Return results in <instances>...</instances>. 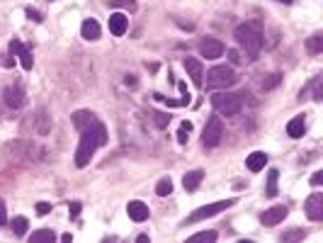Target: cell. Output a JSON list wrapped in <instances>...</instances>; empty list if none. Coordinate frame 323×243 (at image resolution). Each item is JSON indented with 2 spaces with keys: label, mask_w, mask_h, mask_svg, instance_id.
Returning <instances> with one entry per match:
<instances>
[{
  "label": "cell",
  "mask_w": 323,
  "mask_h": 243,
  "mask_svg": "<svg viewBox=\"0 0 323 243\" xmlns=\"http://www.w3.org/2000/svg\"><path fill=\"white\" fill-rule=\"evenodd\" d=\"M170 192H173V180H170V178L158 180V185H156V195H158V197H168Z\"/></svg>",
  "instance_id": "83f0119b"
},
{
  "label": "cell",
  "mask_w": 323,
  "mask_h": 243,
  "mask_svg": "<svg viewBox=\"0 0 323 243\" xmlns=\"http://www.w3.org/2000/svg\"><path fill=\"white\" fill-rule=\"evenodd\" d=\"M97 119V117H95V114L90 112V110H78V112L73 114V127L78 131L83 129V127H88V124H92V121Z\"/></svg>",
  "instance_id": "d6986e66"
},
{
  "label": "cell",
  "mask_w": 323,
  "mask_h": 243,
  "mask_svg": "<svg viewBox=\"0 0 323 243\" xmlns=\"http://www.w3.org/2000/svg\"><path fill=\"white\" fill-rule=\"evenodd\" d=\"M27 17H29V19H34V22H42V19H44V15H42L39 10H32V8H27Z\"/></svg>",
  "instance_id": "d590c367"
},
{
  "label": "cell",
  "mask_w": 323,
  "mask_h": 243,
  "mask_svg": "<svg viewBox=\"0 0 323 243\" xmlns=\"http://www.w3.org/2000/svg\"><path fill=\"white\" fill-rule=\"evenodd\" d=\"M216 241V231H199V234L190 236V243H212Z\"/></svg>",
  "instance_id": "4316f807"
},
{
  "label": "cell",
  "mask_w": 323,
  "mask_h": 243,
  "mask_svg": "<svg viewBox=\"0 0 323 243\" xmlns=\"http://www.w3.org/2000/svg\"><path fill=\"white\" fill-rule=\"evenodd\" d=\"M185 71L190 73V78H192V83L197 85V88H202L204 85V68L197 58H185Z\"/></svg>",
  "instance_id": "7c38bea8"
},
{
  "label": "cell",
  "mask_w": 323,
  "mask_h": 243,
  "mask_svg": "<svg viewBox=\"0 0 323 243\" xmlns=\"http://www.w3.org/2000/svg\"><path fill=\"white\" fill-rule=\"evenodd\" d=\"M127 27H129V17H127L124 12H114V15H110V32L114 34V37H122V34L127 32Z\"/></svg>",
  "instance_id": "5bb4252c"
},
{
  "label": "cell",
  "mask_w": 323,
  "mask_h": 243,
  "mask_svg": "<svg viewBox=\"0 0 323 243\" xmlns=\"http://www.w3.org/2000/svg\"><path fill=\"white\" fill-rule=\"evenodd\" d=\"M224 136V124L221 119L212 114L209 119H207V127H204V134H202V144L207 149H214V146H219V141Z\"/></svg>",
  "instance_id": "8992f818"
},
{
  "label": "cell",
  "mask_w": 323,
  "mask_h": 243,
  "mask_svg": "<svg viewBox=\"0 0 323 243\" xmlns=\"http://www.w3.org/2000/svg\"><path fill=\"white\" fill-rule=\"evenodd\" d=\"M199 54L204 58H219L226 54V49H224V44L219 39H202L199 42Z\"/></svg>",
  "instance_id": "9c48e42d"
},
{
  "label": "cell",
  "mask_w": 323,
  "mask_h": 243,
  "mask_svg": "<svg viewBox=\"0 0 323 243\" xmlns=\"http://www.w3.org/2000/svg\"><path fill=\"white\" fill-rule=\"evenodd\" d=\"M289 214V209H287L285 205H277V207H270V209H265L263 214H260V221L265 226H277L279 221H285V216Z\"/></svg>",
  "instance_id": "52a82bcc"
},
{
  "label": "cell",
  "mask_w": 323,
  "mask_h": 243,
  "mask_svg": "<svg viewBox=\"0 0 323 243\" xmlns=\"http://www.w3.org/2000/svg\"><path fill=\"white\" fill-rule=\"evenodd\" d=\"M54 238H56V236H54V231H51V229H39V231H34V234H32V238H29V241H32V243H51Z\"/></svg>",
  "instance_id": "7402d4cb"
},
{
  "label": "cell",
  "mask_w": 323,
  "mask_h": 243,
  "mask_svg": "<svg viewBox=\"0 0 323 243\" xmlns=\"http://www.w3.org/2000/svg\"><path fill=\"white\" fill-rule=\"evenodd\" d=\"M27 229H29V221L25 216H15V219H12V231H15V236H25Z\"/></svg>",
  "instance_id": "d4e9b609"
},
{
  "label": "cell",
  "mask_w": 323,
  "mask_h": 243,
  "mask_svg": "<svg viewBox=\"0 0 323 243\" xmlns=\"http://www.w3.org/2000/svg\"><path fill=\"white\" fill-rule=\"evenodd\" d=\"M304 238H306L304 229H294V231H285L282 234V241H304Z\"/></svg>",
  "instance_id": "f546056e"
},
{
  "label": "cell",
  "mask_w": 323,
  "mask_h": 243,
  "mask_svg": "<svg viewBox=\"0 0 323 243\" xmlns=\"http://www.w3.org/2000/svg\"><path fill=\"white\" fill-rule=\"evenodd\" d=\"M3 100H5L8 107L17 110V107L25 105V90H22L19 85H8V88H5V93H3Z\"/></svg>",
  "instance_id": "8fae6325"
},
{
  "label": "cell",
  "mask_w": 323,
  "mask_h": 243,
  "mask_svg": "<svg viewBox=\"0 0 323 243\" xmlns=\"http://www.w3.org/2000/svg\"><path fill=\"white\" fill-rule=\"evenodd\" d=\"M10 54H17L19 61H22V68L25 71H32V66H34V58H32V51H29L19 39H12L10 42Z\"/></svg>",
  "instance_id": "30bf717a"
},
{
  "label": "cell",
  "mask_w": 323,
  "mask_h": 243,
  "mask_svg": "<svg viewBox=\"0 0 323 243\" xmlns=\"http://www.w3.org/2000/svg\"><path fill=\"white\" fill-rule=\"evenodd\" d=\"M229 58L233 61V64H238V61H240V54L236 51V49H233V51H229Z\"/></svg>",
  "instance_id": "f35d334b"
},
{
  "label": "cell",
  "mask_w": 323,
  "mask_h": 243,
  "mask_svg": "<svg viewBox=\"0 0 323 243\" xmlns=\"http://www.w3.org/2000/svg\"><path fill=\"white\" fill-rule=\"evenodd\" d=\"M80 34L88 42H97L100 39V25H97V19H85L83 27H80Z\"/></svg>",
  "instance_id": "ac0fdd59"
},
{
  "label": "cell",
  "mask_w": 323,
  "mask_h": 243,
  "mask_svg": "<svg viewBox=\"0 0 323 243\" xmlns=\"http://www.w3.org/2000/svg\"><path fill=\"white\" fill-rule=\"evenodd\" d=\"M304 209H306V216H309L311 221H321L323 219V195L321 192H314V195L309 197Z\"/></svg>",
  "instance_id": "ba28073f"
},
{
  "label": "cell",
  "mask_w": 323,
  "mask_h": 243,
  "mask_svg": "<svg viewBox=\"0 0 323 243\" xmlns=\"http://www.w3.org/2000/svg\"><path fill=\"white\" fill-rule=\"evenodd\" d=\"M190 131H192V121H183V124H180V129H177V144H187Z\"/></svg>",
  "instance_id": "f1b7e54d"
},
{
  "label": "cell",
  "mask_w": 323,
  "mask_h": 243,
  "mask_svg": "<svg viewBox=\"0 0 323 243\" xmlns=\"http://www.w3.org/2000/svg\"><path fill=\"white\" fill-rule=\"evenodd\" d=\"M246 166H248V170H253V173L265 170V166H268V153H265V151H253L248 158H246Z\"/></svg>",
  "instance_id": "9a60e30c"
},
{
  "label": "cell",
  "mask_w": 323,
  "mask_h": 243,
  "mask_svg": "<svg viewBox=\"0 0 323 243\" xmlns=\"http://www.w3.org/2000/svg\"><path fill=\"white\" fill-rule=\"evenodd\" d=\"M61 241H64V243H68V241H73V236H71V234H64V236H61Z\"/></svg>",
  "instance_id": "ab89813d"
},
{
  "label": "cell",
  "mask_w": 323,
  "mask_h": 243,
  "mask_svg": "<svg viewBox=\"0 0 323 243\" xmlns=\"http://www.w3.org/2000/svg\"><path fill=\"white\" fill-rule=\"evenodd\" d=\"M153 97H156L158 103H166L168 107H185V105L190 103V97H180V100H173V97H166L163 93H156Z\"/></svg>",
  "instance_id": "603a6c76"
},
{
  "label": "cell",
  "mask_w": 323,
  "mask_h": 243,
  "mask_svg": "<svg viewBox=\"0 0 323 243\" xmlns=\"http://www.w3.org/2000/svg\"><path fill=\"white\" fill-rule=\"evenodd\" d=\"M153 121H156L158 129H166L168 124H170V114H168V112H156V114H153Z\"/></svg>",
  "instance_id": "4dcf8cb0"
},
{
  "label": "cell",
  "mask_w": 323,
  "mask_h": 243,
  "mask_svg": "<svg viewBox=\"0 0 323 243\" xmlns=\"http://www.w3.org/2000/svg\"><path fill=\"white\" fill-rule=\"evenodd\" d=\"M277 3H287V5H289V3H292V0H277Z\"/></svg>",
  "instance_id": "b9f144b4"
},
{
  "label": "cell",
  "mask_w": 323,
  "mask_h": 243,
  "mask_svg": "<svg viewBox=\"0 0 323 243\" xmlns=\"http://www.w3.org/2000/svg\"><path fill=\"white\" fill-rule=\"evenodd\" d=\"M34 127H37L39 134H49V131H51V117H49L44 110H39V112L34 114Z\"/></svg>",
  "instance_id": "ffe728a7"
},
{
  "label": "cell",
  "mask_w": 323,
  "mask_h": 243,
  "mask_svg": "<svg viewBox=\"0 0 323 243\" xmlns=\"http://www.w3.org/2000/svg\"><path fill=\"white\" fill-rule=\"evenodd\" d=\"M321 183H323V173L318 170V173H314V175H311V185H314V187H318Z\"/></svg>",
  "instance_id": "74e56055"
},
{
  "label": "cell",
  "mask_w": 323,
  "mask_h": 243,
  "mask_svg": "<svg viewBox=\"0 0 323 243\" xmlns=\"http://www.w3.org/2000/svg\"><path fill=\"white\" fill-rule=\"evenodd\" d=\"M12 64H15V61H12L10 56H5V58H3V66H12Z\"/></svg>",
  "instance_id": "60d3db41"
},
{
  "label": "cell",
  "mask_w": 323,
  "mask_h": 243,
  "mask_svg": "<svg viewBox=\"0 0 323 243\" xmlns=\"http://www.w3.org/2000/svg\"><path fill=\"white\" fill-rule=\"evenodd\" d=\"M107 141V129L100 119H95L92 124L80 129V144H78V151H75V166L83 168L90 163V158L95 156V151L100 149L102 144Z\"/></svg>",
  "instance_id": "6da1fadb"
},
{
  "label": "cell",
  "mask_w": 323,
  "mask_h": 243,
  "mask_svg": "<svg viewBox=\"0 0 323 243\" xmlns=\"http://www.w3.org/2000/svg\"><path fill=\"white\" fill-rule=\"evenodd\" d=\"M306 49H309V54H311V56L323 54V34H314V37L306 39Z\"/></svg>",
  "instance_id": "44dd1931"
},
{
  "label": "cell",
  "mask_w": 323,
  "mask_h": 243,
  "mask_svg": "<svg viewBox=\"0 0 323 243\" xmlns=\"http://www.w3.org/2000/svg\"><path fill=\"white\" fill-rule=\"evenodd\" d=\"M236 80H238V73L231 66H214L212 71H207V88L209 90H226Z\"/></svg>",
  "instance_id": "3957f363"
},
{
  "label": "cell",
  "mask_w": 323,
  "mask_h": 243,
  "mask_svg": "<svg viewBox=\"0 0 323 243\" xmlns=\"http://www.w3.org/2000/svg\"><path fill=\"white\" fill-rule=\"evenodd\" d=\"M236 205V199H221V202H212V205H204L199 209H194L192 214L187 216V221L185 224H197V221H202V219H209V216H216L221 214L224 209H229V207Z\"/></svg>",
  "instance_id": "5b68a950"
},
{
  "label": "cell",
  "mask_w": 323,
  "mask_h": 243,
  "mask_svg": "<svg viewBox=\"0 0 323 243\" xmlns=\"http://www.w3.org/2000/svg\"><path fill=\"white\" fill-rule=\"evenodd\" d=\"M202 180H204V170H190V173L183 178V187L187 192H194L197 187L202 185Z\"/></svg>",
  "instance_id": "e0dca14e"
},
{
  "label": "cell",
  "mask_w": 323,
  "mask_h": 243,
  "mask_svg": "<svg viewBox=\"0 0 323 243\" xmlns=\"http://www.w3.org/2000/svg\"><path fill=\"white\" fill-rule=\"evenodd\" d=\"M8 224V209H5V202L0 199V226Z\"/></svg>",
  "instance_id": "8d00e7d4"
},
{
  "label": "cell",
  "mask_w": 323,
  "mask_h": 243,
  "mask_svg": "<svg viewBox=\"0 0 323 243\" xmlns=\"http://www.w3.org/2000/svg\"><path fill=\"white\" fill-rule=\"evenodd\" d=\"M34 209H37V214H39V216H46L49 212H51V205H49V202H39V205L34 207Z\"/></svg>",
  "instance_id": "e575fe53"
},
{
  "label": "cell",
  "mask_w": 323,
  "mask_h": 243,
  "mask_svg": "<svg viewBox=\"0 0 323 243\" xmlns=\"http://www.w3.org/2000/svg\"><path fill=\"white\" fill-rule=\"evenodd\" d=\"M214 110L219 114H226V117H233L243 110V97L236 93H216L212 97Z\"/></svg>",
  "instance_id": "277c9868"
},
{
  "label": "cell",
  "mask_w": 323,
  "mask_h": 243,
  "mask_svg": "<svg viewBox=\"0 0 323 243\" xmlns=\"http://www.w3.org/2000/svg\"><path fill=\"white\" fill-rule=\"evenodd\" d=\"M314 100H316V103H321V100H323V78H321V75L314 78Z\"/></svg>",
  "instance_id": "1f68e13d"
},
{
  "label": "cell",
  "mask_w": 323,
  "mask_h": 243,
  "mask_svg": "<svg viewBox=\"0 0 323 243\" xmlns=\"http://www.w3.org/2000/svg\"><path fill=\"white\" fill-rule=\"evenodd\" d=\"M127 214H129L131 221H146L148 219V207L144 205V202H138V199H134V202H129L127 205Z\"/></svg>",
  "instance_id": "4fadbf2b"
},
{
  "label": "cell",
  "mask_w": 323,
  "mask_h": 243,
  "mask_svg": "<svg viewBox=\"0 0 323 243\" xmlns=\"http://www.w3.org/2000/svg\"><path fill=\"white\" fill-rule=\"evenodd\" d=\"M233 34H236V42L240 44V49H243L250 58L258 56L260 49H263V42H265L263 29H260L258 22H246V25H238Z\"/></svg>",
  "instance_id": "7a4b0ae2"
},
{
  "label": "cell",
  "mask_w": 323,
  "mask_h": 243,
  "mask_svg": "<svg viewBox=\"0 0 323 243\" xmlns=\"http://www.w3.org/2000/svg\"><path fill=\"white\" fill-rule=\"evenodd\" d=\"M306 131V119L304 114H296L294 119H289V124H287V134L292 136V139H301Z\"/></svg>",
  "instance_id": "2e32d148"
},
{
  "label": "cell",
  "mask_w": 323,
  "mask_h": 243,
  "mask_svg": "<svg viewBox=\"0 0 323 243\" xmlns=\"http://www.w3.org/2000/svg\"><path fill=\"white\" fill-rule=\"evenodd\" d=\"M112 8H127V10H131V12H134L138 5L134 3V0H112Z\"/></svg>",
  "instance_id": "d6a6232c"
},
{
  "label": "cell",
  "mask_w": 323,
  "mask_h": 243,
  "mask_svg": "<svg viewBox=\"0 0 323 243\" xmlns=\"http://www.w3.org/2000/svg\"><path fill=\"white\" fill-rule=\"evenodd\" d=\"M80 209H83V205H80V202H71V207H68V214H71V219H78Z\"/></svg>",
  "instance_id": "836d02e7"
},
{
  "label": "cell",
  "mask_w": 323,
  "mask_h": 243,
  "mask_svg": "<svg viewBox=\"0 0 323 243\" xmlns=\"http://www.w3.org/2000/svg\"><path fill=\"white\" fill-rule=\"evenodd\" d=\"M279 80H282V73H270L268 78H263V80H260V88L268 93V90H272L275 85H279Z\"/></svg>",
  "instance_id": "484cf974"
},
{
  "label": "cell",
  "mask_w": 323,
  "mask_h": 243,
  "mask_svg": "<svg viewBox=\"0 0 323 243\" xmlns=\"http://www.w3.org/2000/svg\"><path fill=\"white\" fill-rule=\"evenodd\" d=\"M277 178H279L277 170H270L268 173V187H265V195L268 197H277V192H279V190H277Z\"/></svg>",
  "instance_id": "cb8c5ba5"
}]
</instances>
